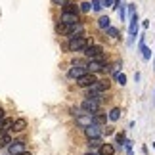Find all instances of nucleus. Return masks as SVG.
<instances>
[{
    "label": "nucleus",
    "mask_w": 155,
    "mask_h": 155,
    "mask_svg": "<svg viewBox=\"0 0 155 155\" xmlns=\"http://www.w3.org/2000/svg\"><path fill=\"white\" fill-rule=\"evenodd\" d=\"M90 6H92V10H94V12H100V10L104 8V6H102V0H92Z\"/></svg>",
    "instance_id": "393cba45"
},
{
    "label": "nucleus",
    "mask_w": 155,
    "mask_h": 155,
    "mask_svg": "<svg viewBox=\"0 0 155 155\" xmlns=\"http://www.w3.org/2000/svg\"><path fill=\"white\" fill-rule=\"evenodd\" d=\"M56 31L59 35H67V25H63V23H58L56 25Z\"/></svg>",
    "instance_id": "a878e982"
},
{
    "label": "nucleus",
    "mask_w": 155,
    "mask_h": 155,
    "mask_svg": "<svg viewBox=\"0 0 155 155\" xmlns=\"http://www.w3.org/2000/svg\"><path fill=\"white\" fill-rule=\"evenodd\" d=\"M102 144H104L102 138H92V140H88V147H90V150H100V147H102Z\"/></svg>",
    "instance_id": "6ab92c4d"
},
{
    "label": "nucleus",
    "mask_w": 155,
    "mask_h": 155,
    "mask_svg": "<svg viewBox=\"0 0 155 155\" xmlns=\"http://www.w3.org/2000/svg\"><path fill=\"white\" fill-rule=\"evenodd\" d=\"M54 2V6H63V4H67L69 0H52Z\"/></svg>",
    "instance_id": "7c9ffc66"
},
{
    "label": "nucleus",
    "mask_w": 155,
    "mask_h": 155,
    "mask_svg": "<svg viewBox=\"0 0 155 155\" xmlns=\"http://www.w3.org/2000/svg\"><path fill=\"white\" fill-rule=\"evenodd\" d=\"M2 121H4V109L0 107V124H2Z\"/></svg>",
    "instance_id": "473e14b6"
},
{
    "label": "nucleus",
    "mask_w": 155,
    "mask_h": 155,
    "mask_svg": "<svg viewBox=\"0 0 155 155\" xmlns=\"http://www.w3.org/2000/svg\"><path fill=\"white\" fill-rule=\"evenodd\" d=\"M121 115H123V111L119 109V107H113V109L109 111V115H107V121H119V119H121Z\"/></svg>",
    "instance_id": "f3484780"
},
{
    "label": "nucleus",
    "mask_w": 155,
    "mask_h": 155,
    "mask_svg": "<svg viewBox=\"0 0 155 155\" xmlns=\"http://www.w3.org/2000/svg\"><path fill=\"white\" fill-rule=\"evenodd\" d=\"M153 69H155V59H153Z\"/></svg>",
    "instance_id": "e433bc0d"
},
{
    "label": "nucleus",
    "mask_w": 155,
    "mask_h": 155,
    "mask_svg": "<svg viewBox=\"0 0 155 155\" xmlns=\"http://www.w3.org/2000/svg\"><path fill=\"white\" fill-rule=\"evenodd\" d=\"M115 81H117L121 86H124V84H127V75H124V73H119V71H117V73H115Z\"/></svg>",
    "instance_id": "4be33fe9"
},
{
    "label": "nucleus",
    "mask_w": 155,
    "mask_h": 155,
    "mask_svg": "<svg viewBox=\"0 0 155 155\" xmlns=\"http://www.w3.org/2000/svg\"><path fill=\"white\" fill-rule=\"evenodd\" d=\"M81 109L88 113V115H94V113H98L100 111V104L98 102H94V100H82V104H81Z\"/></svg>",
    "instance_id": "39448f33"
},
{
    "label": "nucleus",
    "mask_w": 155,
    "mask_h": 155,
    "mask_svg": "<svg viewBox=\"0 0 155 155\" xmlns=\"http://www.w3.org/2000/svg\"><path fill=\"white\" fill-rule=\"evenodd\" d=\"M92 119H94V124H98V127H105V123H107V115H105V113H94V115H92Z\"/></svg>",
    "instance_id": "4468645a"
},
{
    "label": "nucleus",
    "mask_w": 155,
    "mask_h": 155,
    "mask_svg": "<svg viewBox=\"0 0 155 155\" xmlns=\"http://www.w3.org/2000/svg\"><path fill=\"white\" fill-rule=\"evenodd\" d=\"M84 56L90 59V61L100 59V58H104V48L100 44H92V46H88V48L84 50Z\"/></svg>",
    "instance_id": "7ed1b4c3"
},
{
    "label": "nucleus",
    "mask_w": 155,
    "mask_h": 155,
    "mask_svg": "<svg viewBox=\"0 0 155 155\" xmlns=\"http://www.w3.org/2000/svg\"><path fill=\"white\" fill-rule=\"evenodd\" d=\"M12 144V138H10V134H4V136H0V150L2 147H8Z\"/></svg>",
    "instance_id": "412c9836"
},
{
    "label": "nucleus",
    "mask_w": 155,
    "mask_h": 155,
    "mask_svg": "<svg viewBox=\"0 0 155 155\" xmlns=\"http://www.w3.org/2000/svg\"><path fill=\"white\" fill-rule=\"evenodd\" d=\"M140 52H142V58H144L146 61H147V59H151V50L147 48V46H144V48H142Z\"/></svg>",
    "instance_id": "b1692460"
},
{
    "label": "nucleus",
    "mask_w": 155,
    "mask_h": 155,
    "mask_svg": "<svg viewBox=\"0 0 155 155\" xmlns=\"http://www.w3.org/2000/svg\"><path fill=\"white\" fill-rule=\"evenodd\" d=\"M19 155H33L31 151H23V153H19Z\"/></svg>",
    "instance_id": "c9c22d12"
},
{
    "label": "nucleus",
    "mask_w": 155,
    "mask_h": 155,
    "mask_svg": "<svg viewBox=\"0 0 155 155\" xmlns=\"http://www.w3.org/2000/svg\"><path fill=\"white\" fill-rule=\"evenodd\" d=\"M128 12H130V15H134V14H136V8H134V4H128Z\"/></svg>",
    "instance_id": "2f4dec72"
},
{
    "label": "nucleus",
    "mask_w": 155,
    "mask_h": 155,
    "mask_svg": "<svg viewBox=\"0 0 155 155\" xmlns=\"http://www.w3.org/2000/svg\"><path fill=\"white\" fill-rule=\"evenodd\" d=\"M92 38L90 37H75V38H69V44H67V50L69 52H84L88 46H92Z\"/></svg>",
    "instance_id": "f257e3e1"
},
{
    "label": "nucleus",
    "mask_w": 155,
    "mask_h": 155,
    "mask_svg": "<svg viewBox=\"0 0 155 155\" xmlns=\"http://www.w3.org/2000/svg\"><path fill=\"white\" fill-rule=\"evenodd\" d=\"M12 124H14V119H4L2 124H0V134H8L10 130H12Z\"/></svg>",
    "instance_id": "2eb2a0df"
},
{
    "label": "nucleus",
    "mask_w": 155,
    "mask_h": 155,
    "mask_svg": "<svg viewBox=\"0 0 155 155\" xmlns=\"http://www.w3.org/2000/svg\"><path fill=\"white\" fill-rule=\"evenodd\" d=\"M119 19L124 21V6H121V8H119Z\"/></svg>",
    "instance_id": "c85d7f7f"
},
{
    "label": "nucleus",
    "mask_w": 155,
    "mask_h": 155,
    "mask_svg": "<svg viewBox=\"0 0 155 155\" xmlns=\"http://www.w3.org/2000/svg\"><path fill=\"white\" fill-rule=\"evenodd\" d=\"M79 15H75V14H61V21L59 23H63V25H73V23H79Z\"/></svg>",
    "instance_id": "9b49d317"
},
{
    "label": "nucleus",
    "mask_w": 155,
    "mask_h": 155,
    "mask_svg": "<svg viewBox=\"0 0 155 155\" xmlns=\"http://www.w3.org/2000/svg\"><path fill=\"white\" fill-rule=\"evenodd\" d=\"M100 71H105V56L100 58V59H94V61H90V63H86V73L96 75V73H100Z\"/></svg>",
    "instance_id": "f03ea898"
},
{
    "label": "nucleus",
    "mask_w": 155,
    "mask_h": 155,
    "mask_svg": "<svg viewBox=\"0 0 155 155\" xmlns=\"http://www.w3.org/2000/svg\"><path fill=\"white\" fill-rule=\"evenodd\" d=\"M61 14H75V15H79V6L73 4V2H67V4L61 6Z\"/></svg>",
    "instance_id": "ddd939ff"
},
{
    "label": "nucleus",
    "mask_w": 155,
    "mask_h": 155,
    "mask_svg": "<svg viewBox=\"0 0 155 155\" xmlns=\"http://www.w3.org/2000/svg\"><path fill=\"white\" fill-rule=\"evenodd\" d=\"M25 128H27V121H25L23 117L15 119V121H14V124H12V130H14V132H23Z\"/></svg>",
    "instance_id": "f8f14e48"
},
{
    "label": "nucleus",
    "mask_w": 155,
    "mask_h": 155,
    "mask_svg": "<svg viewBox=\"0 0 155 155\" xmlns=\"http://www.w3.org/2000/svg\"><path fill=\"white\" fill-rule=\"evenodd\" d=\"M98 27H100V29H105V31H107V29L111 27V19H109L107 15H102V17L98 19Z\"/></svg>",
    "instance_id": "a211bd4d"
},
{
    "label": "nucleus",
    "mask_w": 155,
    "mask_h": 155,
    "mask_svg": "<svg viewBox=\"0 0 155 155\" xmlns=\"http://www.w3.org/2000/svg\"><path fill=\"white\" fill-rule=\"evenodd\" d=\"M98 153L100 155H115V147H113V144H102Z\"/></svg>",
    "instance_id": "dca6fc26"
},
{
    "label": "nucleus",
    "mask_w": 155,
    "mask_h": 155,
    "mask_svg": "<svg viewBox=\"0 0 155 155\" xmlns=\"http://www.w3.org/2000/svg\"><path fill=\"white\" fill-rule=\"evenodd\" d=\"M98 82V77L96 75H90V73H86L84 77H81V79H77V84H79L81 88H90L94 86Z\"/></svg>",
    "instance_id": "423d86ee"
},
{
    "label": "nucleus",
    "mask_w": 155,
    "mask_h": 155,
    "mask_svg": "<svg viewBox=\"0 0 155 155\" xmlns=\"http://www.w3.org/2000/svg\"><path fill=\"white\" fill-rule=\"evenodd\" d=\"M142 25H144V27L147 29V27H150V19H144V21H142Z\"/></svg>",
    "instance_id": "72a5a7b5"
},
{
    "label": "nucleus",
    "mask_w": 155,
    "mask_h": 155,
    "mask_svg": "<svg viewBox=\"0 0 155 155\" xmlns=\"http://www.w3.org/2000/svg\"><path fill=\"white\" fill-rule=\"evenodd\" d=\"M84 75H86V67H71L69 73H67L69 79H81Z\"/></svg>",
    "instance_id": "9d476101"
},
{
    "label": "nucleus",
    "mask_w": 155,
    "mask_h": 155,
    "mask_svg": "<svg viewBox=\"0 0 155 155\" xmlns=\"http://www.w3.org/2000/svg\"><path fill=\"white\" fill-rule=\"evenodd\" d=\"M140 17L138 14H134V15H130V25H128V35H130V38H128V44H132L134 42V38H136V35H138V27H140Z\"/></svg>",
    "instance_id": "20e7f679"
},
{
    "label": "nucleus",
    "mask_w": 155,
    "mask_h": 155,
    "mask_svg": "<svg viewBox=\"0 0 155 155\" xmlns=\"http://www.w3.org/2000/svg\"><path fill=\"white\" fill-rule=\"evenodd\" d=\"M153 150H155V142H153Z\"/></svg>",
    "instance_id": "4c0bfd02"
},
{
    "label": "nucleus",
    "mask_w": 155,
    "mask_h": 155,
    "mask_svg": "<svg viewBox=\"0 0 155 155\" xmlns=\"http://www.w3.org/2000/svg\"><path fill=\"white\" fill-rule=\"evenodd\" d=\"M75 123L79 124L81 128H88V127L94 123V119H92V115H88V113H82V115L75 117Z\"/></svg>",
    "instance_id": "1a4fd4ad"
},
{
    "label": "nucleus",
    "mask_w": 155,
    "mask_h": 155,
    "mask_svg": "<svg viewBox=\"0 0 155 155\" xmlns=\"http://www.w3.org/2000/svg\"><path fill=\"white\" fill-rule=\"evenodd\" d=\"M25 151V142L23 140H12V144L8 146V155H19Z\"/></svg>",
    "instance_id": "0eeeda50"
},
{
    "label": "nucleus",
    "mask_w": 155,
    "mask_h": 155,
    "mask_svg": "<svg viewBox=\"0 0 155 155\" xmlns=\"http://www.w3.org/2000/svg\"><path fill=\"white\" fill-rule=\"evenodd\" d=\"M90 10H92V6H90V2H88V0H86V2H82V4L79 6V12H82V14H88Z\"/></svg>",
    "instance_id": "5701e85b"
},
{
    "label": "nucleus",
    "mask_w": 155,
    "mask_h": 155,
    "mask_svg": "<svg viewBox=\"0 0 155 155\" xmlns=\"http://www.w3.org/2000/svg\"><path fill=\"white\" fill-rule=\"evenodd\" d=\"M84 155H100V153H94V151H86Z\"/></svg>",
    "instance_id": "f704fd0d"
},
{
    "label": "nucleus",
    "mask_w": 155,
    "mask_h": 155,
    "mask_svg": "<svg viewBox=\"0 0 155 155\" xmlns=\"http://www.w3.org/2000/svg\"><path fill=\"white\" fill-rule=\"evenodd\" d=\"M102 130H104L102 127H98V124H94V123H92L88 128H84V134H86V138H88V140H92V138H102V134H104Z\"/></svg>",
    "instance_id": "6e6552de"
},
{
    "label": "nucleus",
    "mask_w": 155,
    "mask_h": 155,
    "mask_svg": "<svg viewBox=\"0 0 155 155\" xmlns=\"http://www.w3.org/2000/svg\"><path fill=\"white\" fill-rule=\"evenodd\" d=\"M107 35H109L111 38H117V37H119V29H115V27H109V29H107Z\"/></svg>",
    "instance_id": "bb28decb"
},
{
    "label": "nucleus",
    "mask_w": 155,
    "mask_h": 155,
    "mask_svg": "<svg viewBox=\"0 0 155 155\" xmlns=\"http://www.w3.org/2000/svg\"><path fill=\"white\" fill-rule=\"evenodd\" d=\"M102 6H105V8H113V0H102Z\"/></svg>",
    "instance_id": "c756f323"
},
{
    "label": "nucleus",
    "mask_w": 155,
    "mask_h": 155,
    "mask_svg": "<svg viewBox=\"0 0 155 155\" xmlns=\"http://www.w3.org/2000/svg\"><path fill=\"white\" fill-rule=\"evenodd\" d=\"M102 132H105V136H109V134H113L115 130H113V127H104V130Z\"/></svg>",
    "instance_id": "cd10ccee"
},
{
    "label": "nucleus",
    "mask_w": 155,
    "mask_h": 155,
    "mask_svg": "<svg viewBox=\"0 0 155 155\" xmlns=\"http://www.w3.org/2000/svg\"><path fill=\"white\" fill-rule=\"evenodd\" d=\"M115 140H117V146H119V147H123V146H124V142H127V134H124L123 130H121V132H117Z\"/></svg>",
    "instance_id": "aec40b11"
}]
</instances>
